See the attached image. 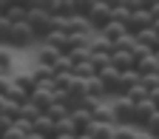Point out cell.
I'll use <instances>...</instances> for the list:
<instances>
[{
    "label": "cell",
    "instance_id": "52a82bcc",
    "mask_svg": "<svg viewBox=\"0 0 159 139\" xmlns=\"http://www.w3.org/2000/svg\"><path fill=\"white\" fill-rule=\"evenodd\" d=\"M156 114L153 102L151 99H142V102H136V111H134V128H145V122Z\"/></svg>",
    "mask_w": 159,
    "mask_h": 139
},
{
    "label": "cell",
    "instance_id": "277c9868",
    "mask_svg": "<svg viewBox=\"0 0 159 139\" xmlns=\"http://www.w3.org/2000/svg\"><path fill=\"white\" fill-rule=\"evenodd\" d=\"M34 31H31V26L26 23H11V31H9V46H14V48H26L29 43H34Z\"/></svg>",
    "mask_w": 159,
    "mask_h": 139
},
{
    "label": "cell",
    "instance_id": "7402d4cb",
    "mask_svg": "<svg viewBox=\"0 0 159 139\" xmlns=\"http://www.w3.org/2000/svg\"><path fill=\"white\" fill-rule=\"evenodd\" d=\"M9 31H11V23L3 14V17H0V43H9Z\"/></svg>",
    "mask_w": 159,
    "mask_h": 139
},
{
    "label": "cell",
    "instance_id": "6da1fadb",
    "mask_svg": "<svg viewBox=\"0 0 159 139\" xmlns=\"http://www.w3.org/2000/svg\"><path fill=\"white\" fill-rule=\"evenodd\" d=\"M26 23L31 26L34 37L43 43V40L54 31V17L46 11V3H29V14H26Z\"/></svg>",
    "mask_w": 159,
    "mask_h": 139
},
{
    "label": "cell",
    "instance_id": "4fadbf2b",
    "mask_svg": "<svg viewBox=\"0 0 159 139\" xmlns=\"http://www.w3.org/2000/svg\"><path fill=\"white\" fill-rule=\"evenodd\" d=\"M71 122H74V128H77V133H83L94 119H91V111L88 108H74L71 111Z\"/></svg>",
    "mask_w": 159,
    "mask_h": 139
},
{
    "label": "cell",
    "instance_id": "ac0fdd59",
    "mask_svg": "<svg viewBox=\"0 0 159 139\" xmlns=\"http://www.w3.org/2000/svg\"><path fill=\"white\" fill-rule=\"evenodd\" d=\"M74 77H80V79H91V77H97L94 63H91V60H85V63H77V65H74Z\"/></svg>",
    "mask_w": 159,
    "mask_h": 139
},
{
    "label": "cell",
    "instance_id": "44dd1931",
    "mask_svg": "<svg viewBox=\"0 0 159 139\" xmlns=\"http://www.w3.org/2000/svg\"><path fill=\"white\" fill-rule=\"evenodd\" d=\"M11 63H14V60H11L9 48H3V46H0V68H3L6 74H11Z\"/></svg>",
    "mask_w": 159,
    "mask_h": 139
},
{
    "label": "cell",
    "instance_id": "2e32d148",
    "mask_svg": "<svg viewBox=\"0 0 159 139\" xmlns=\"http://www.w3.org/2000/svg\"><path fill=\"white\" fill-rule=\"evenodd\" d=\"M136 43H142L145 48L156 51V48H159V34H156L153 29H145V31H139V34H136Z\"/></svg>",
    "mask_w": 159,
    "mask_h": 139
},
{
    "label": "cell",
    "instance_id": "cb8c5ba5",
    "mask_svg": "<svg viewBox=\"0 0 159 139\" xmlns=\"http://www.w3.org/2000/svg\"><path fill=\"white\" fill-rule=\"evenodd\" d=\"M148 99H151V102H153V108L159 111V88H153V91L148 94Z\"/></svg>",
    "mask_w": 159,
    "mask_h": 139
},
{
    "label": "cell",
    "instance_id": "3957f363",
    "mask_svg": "<svg viewBox=\"0 0 159 139\" xmlns=\"http://www.w3.org/2000/svg\"><path fill=\"white\" fill-rule=\"evenodd\" d=\"M111 111H114V119H116V128H125V125H134L136 102L128 99V96H114L111 99Z\"/></svg>",
    "mask_w": 159,
    "mask_h": 139
},
{
    "label": "cell",
    "instance_id": "7a4b0ae2",
    "mask_svg": "<svg viewBox=\"0 0 159 139\" xmlns=\"http://www.w3.org/2000/svg\"><path fill=\"white\" fill-rule=\"evenodd\" d=\"M85 20L91 23L94 34H99V31L111 23V3H108V0H91V9H88Z\"/></svg>",
    "mask_w": 159,
    "mask_h": 139
},
{
    "label": "cell",
    "instance_id": "9a60e30c",
    "mask_svg": "<svg viewBox=\"0 0 159 139\" xmlns=\"http://www.w3.org/2000/svg\"><path fill=\"white\" fill-rule=\"evenodd\" d=\"M26 14H29V3H9V9H6L9 23H23Z\"/></svg>",
    "mask_w": 159,
    "mask_h": 139
},
{
    "label": "cell",
    "instance_id": "4316f807",
    "mask_svg": "<svg viewBox=\"0 0 159 139\" xmlns=\"http://www.w3.org/2000/svg\"><path fill=\"white\" fill-rule=\"evenodd\" d=\"M153 54H156V60H159V48H156V51H153Z\"/></svg>",
    "mask_w": 159,
    "mask_h": 139
},
{
    "label": "cell",
    "instance_id": "484cf974",
    "mask_svg": "<svg viewBox=\"0 0 159 139\" xmlns=\"http://www.w3.org/2000/svg\"><path fill=\"white\" fill-rule=\"evenodd\" d=\"M6 9H9V3H3V0H0V17L6 14Z\"/></svg>",
    "mask_w": 159,
    "mask_h": 139
},
{
    "label": "cell",
    "instance_id": "8fae6325",
    "mask_svg": "<svg viewBox=\"0 0 159 139\" xmlns=\"http://www.w3.org/2000/svg\"><path fill=\"white\" fill-rule=\"evenodd\" d=\"M60 57H63V54H60L54 46H46V43H43V46L37 48V65H48V68H54V63H57Z\"/></svg>",
    "mask_w": 159,
    "mask_h": 139
},
{
    "label": "cell",
    "instance_id": "603a6c76",
    "mask_svg": "<svg viewBox=\"0 0 159 139\" xmlns=\"http://www.w3.org/2000/svg\"><path fill=\"white\" fill-rule=\"evenodd\" d=\"M148 11H151L153 20H159V0H151V3H148Z\"/></svg>",
    "mask_w": 159,
    "mask_h": 139
},
{
    "label": "cell",
    "instance_id": "8992f818",
    "mask_svg": "<svg viewBox=\"0 0 159 139\" xmlns=\"http://www.w3.org/2000/svg\"><path fill=\"white\" fill-rule=\"evenodd\" d=\"M119 74H122V71H116L114 65H105V68H99V71H97V77L102 79V85H105L108 96H116V83H119Z\"/></svg>",
    "mask_w": 159,
    "mask_h": 139
},
{
    "label": "cell",
    "instance_id": "30bf717a",
    "mask_svg": "<svg viewBox=\"0 0 159 139\" xmlns=\"http://www.w3.org/2000/svg\"><path fill=\"white\" fill-rule=\"evenodd\" d=\"M125 34H128V29H125L122 23H116V20H111V23H108L102 31H99V37H105L111 46H116V43H119V40H122Z\"/></svg>",
    "mask_w": 159,
    "mask_h": 139
},
{
    "label": "cell",
    "instance_id": "5b68a950",
    "mask_svg": "<svg viewBox=\"0 0 159 139\" xmlns=\"http://www.w3.org/2000/svg\"><path fill=\"white\" fill-rule=\"evenodd\" d=\"M153 26V17H151V11H148V6L145 9H139V11H131V17H128V23H125V29H128V34H139V31H145V29H151Z\"/></svg>",
    "mask_w": 159,
    "mask_h": 139
},
{
    "label": "cell",
    "instance_id": "7c38bea8",
    "mask_svg": "<svg viewBox=\"0 0 159 139\" xmlns=\"http://www.w3.org/2000/svg\"><path fill=\"white\" fill-rule=\"evenodd\" d=\"M91 119H94V122H99V125H114V128H116V119H114L111 102H102V105H97V108H94V114H91Z\"/></svg>",
    "mask_w": 159,
    "mask_h": 139
},
{
    "label": "cell",
    "instance_id": "e0dca14e",
    "mask_svg": "<svg viewBox=\"0 0 159 139\" xmlns=\"http://www.w3.org/2000/svg\"><path fill=\"white\" fill-rule=\"evenodd\" d=\"M14 85H20V88H23V91H34L37 88V83H34V74L31 71H20V74H14Z\"/></svg>",
    "mask_w": 159,
    "mask_h": 139
},
{
    "label": "cell",
    "instance_id": "ffe728a7",
    "mask_svg": "<svg viewBox=\"0 0 159 139\" xmlns=\"http://www.w3.org/2000/svg\"><path fill=\"white\" fill-rule=\"evenodd\" d=\"M142 131H145L148 136H153V139H159V111H156V114H153V116L148 119V122H145V128H142Z\"/></svg>",
    "mask_w": 159,
    "mask_h": 139
},
{
    "label": "cell",
    "instance_id": "ba28073f",
    "mask_svg": "<svg viewBox=\"0 0 159 139\" xmlns=\"http://www.w3.org/2000/svg\"><path fill=\"white\" fill-rule=\"evenodd\" d=\"M34 133L46 136V139H54V136H57V122H54L48 114H40V116L34 119Z\"/></svg>",
    "mask_w": 159,
    "mask_h": 139
},
{
    "label": "cell",
    "instance_id": "9c48e42d",
    "mask_svg": "<svg viewBox=\"0 0 159 139\" xmlns=\"http://www.w3.org/2000/svg\"><path fill=\"white\" fill-rule=\"evenodd\" d=\"M111 65L116 68V71H131V68H136V60H134V54L131 51H114L111 54Z\"/></svg>",
    "mask_w": 159,
    "mask_h": 139
},
{
    "label": "cell",
    "instance_id": "5bb4252c",
    "mask_svg": "<svg viewBox=\"0 0 159 139\" xmlns=\"http://www.w3.org/2000/svg\"><path fill=\"white\" fill-rule=\"evenodd\" d=\"M136 71H139V77L159 74V60H156V54H148V57H142V60H136Z\"/></svg>",
    "mask_w": 159,
    "mask_h": 139
},
{
    "label": "cell",
    "instance_id": "d4e9b609",
    "mask_svg": "<svg viewBox=\"0 0 159 139\" xmlns=\"http://www.w3.org/2000/svg\"><path fill=\"white\" fill-rule=\"evenodd\" d=\"M54 139H77V133H57Z\"/></svg>",
    "mask_w": 159,
    "mask_h": 139
},
{
    "label": "cell",
    "instance_id": "d6986e66",
    "mask_svg": "<svg viewBox=\"0 0 159 139\" xmlns=\"http://www.w3.org/2000/svg\"><path fill=\"white\" fill-rule=\"evenodd\" d=\"M46 114H48V116L54 119V122H60V119H66V116L71 114V108H68V105H63V102H54V105H51V108H48Z\"/></svg>",
    "mask_w": 159,
    "mask_h": 139
}]
</instances>
